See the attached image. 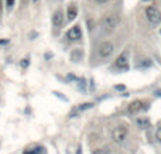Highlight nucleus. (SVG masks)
Returning <instances> with one entry per match:
<instances>
[{
    "label": "nucleus",
    "mask_w": 161,
    "mask_h": 154,
    "mask_svg": "<svg viewBox=\"0 0 161 154\" xmlns=\"http://www.w3.org/2000/svg\"><path fill=\"white\" fill-rule=\"evenodd\" d=\"M113 51H114V45L110 41H103L99 45V48H97V54H99L101 58H109L113 54Z\"/></svg>",
    "instance_id": "obj_4"
},
{
    "label": "nucleus",
    "mask_w": 161,
    "mask_h": 154,
    "mask_svg": "<svg viewBox=\"0 0 161 154\" xmlns=\"http://www.w3.org/2000/svg\"><path fill=\"white\" fill-rule=\"evenodd\" d=\"M155 139H157L158 143H161V127H158L157 130H155Z\"/></svg>",
    "instance_id": "obj_14"
},
{
    "label": "nucleus",
    "mask_w": 161,
    "mask_h": 154,
    "mask_svg": "<svg viewBox=\"0 0 161 154\" xmlns=\"http://www.w3.org/2000/svg\"><path fill=\"white\" fill-rule=\"evenodd\" d=\"M92 154H109V151H107V148H96Z\"/></svg>",
    "instance_id": "obj_13"
},
{
    "label": "nucleus",
    "mask_w": 161,
    "mask_h": 154,
    "mask_svg": "<svg viewBox=\"0 0 161 154\" xmlns=\"http://www.w3.org/2000/svg\"><path fill=\"white\" fill-rule=\"evenodd\" d=\"M2 13H3V6H2V0H0V19H2Z\"/></svg>",
    "instance_id": "obj_18"
},
{
    "label": "nucleus",
    "mask_w": 161,
    "mask_h": 154,
    "mask_svg": "<svg viewBox=\"0 0 161 154\" xmlns=\"http://www.w3.org/2000/svg\"><path fill=\"white\" fill-rule=\"evenodd\" d=\"M62 24H64V14H62L61 10H57L52 16V26L55 28H61Z\"/></svg>",
    "instance_id": "obj_8"
},
{
    "label": "nucleus",
    "mask_w": 161,
    "mask_h": 154,
    "mask_svg": "<svg viewBox=\"0 0 161 154\" xmlns=\"http://www.w3.org/2000/svg\"><path fill=\"white\" fill-rule=\"evenodd\" d=\"M35 2H38V0H34V3H35Z\"/></svg>",
    "instance_id": "obj_21"
},
{
    "label": "nucleus",
    "mask_w": 161,
    "mask_h": 154,
    "mask_svg": "<svg viewBox=\"0 0 161 154\" xmlns=\"http://www.w3.org/2000/svg\"><path fill=\"white\" fill-rule=\"evenodd\" d=\"M116 89H119V90H122V89H124V86H122V85H119V86H116Z\"/></svg>",
    "instance_id": "obj_19"
},
{
    "label": "nucleus",
    "mask_w": 161,
    "mask_h": 154,
    "mask_svg": "<svg viewBox=\"0 0 161 154\" xmlns=\"http://www.w3.org/2000/svg\"><path fill=\"white\" fill-rule=\"evenodd\" d=\"M136 122H137V126L138 127H141V129H146V127L150 126V120H148L147 117H138Z\"/></svg>",
    "instance_id": "obj_11"
},
{
    "label": "nucleus",
    "mask_w": 161,
    "mask_h": 154,
    "mask_svg": "<svg viewBox=\"0 0 161 154\" xmlns=\"http://www.w3.org/2000/svg\"><path fill=\"white\" fill-rule=\"evenodd\" d=\"M28 65V60H23V62H21V67H27Z\"/></svg>",
    "instance_id": "obj_17"
},
{
    "label": "nucleus",
    "mask_w": 161,
    "mask_h": 154,
    "mask_svg": "<svg viewBox=\"0 0 161 154\" xmlns=\"http://www.w3.org/2000/svg\"><path fill=\"white\" fill-rule=\"evenodd\" d=\"M147 107H148V105L144 101L137 99V101H133L130 105H129L127 112L129 113H131V114H136V113H138V112H141V110H146Z\"/></svg>",
    "instance_id": "obj_5"
},
{
    "label": "nucleus",
    "mask_w": 161,
    "mask_h": 154,
    "mask_svg": "<svg viewBox=\"0 0 161 154\" xmlns=\"http://www.w3.org/2000/svg\"><path fill=\"white\" fill-rule=\"evenodd\" d=\"M23 154H47V150L43 146H35L33 148H27L23 151Z\"/></svg>",
    "instance_id": "obj_9"
},
{
    "label": "nucleus",
    "mask_w": 161,
    "mask_h": 154,
    "mask_svg": "<svg viewBox=\"0 0 161 154\" xmlns=\"http://www.w3.org/2000/svg\"><path fill=\"white\" fill-rule=\"evenodd\" d=\"M14 2H16V0H6L7 7H9V9H11V7L14 6Z\"/></svg>",
    "instance_id": "obj_15"
},
{
    "label": "nucleus",
    "mask_w": 161,
    "mask_h": 154,
    "mask_svg": "<svg viewBox=\"0 0 161 154\" xmlns=\"http://www.w3.org/2000/svg\"><path fill=\"white\" fill-rule=\"evenodd\" d=\"M78 16V9L76 6H74V4H71V6H68V10H67V17L69 21H74L75 19H76Z\"/></svg>",
    "instance_id": "obj_10"
},
{
    "label": "nucleus",
    "mask_w": 161,
    "mask_h": 154,
    "mask_svg": "<svg viewBox=\"0 0 161 154\" xmlns=\"http://www.w3.org/2000/svg\"><path fill=\"white\" fill-rule=\"evenodd\" d=\"M118 23H119V17L116 14H107L103 20H102V28L106 33H112L118 27Z\"/></svg>",
    "instance_id": "obj_3"
},
{
    "label": "nucleus",
    "mask_w": 161,
    "mask_h": 154,
    "mask_svg": "<svg viewBox=\"0 0 161 154\" xmlns=\"http://www.w3.org/2000/svg\"><path fill=\"white\" fill-rule=\"evenodd\" d=\"M92 106H93V103H91V102H88V103H82V105H79V107H78V112H82V110H86V109H91Z\"/></svg>",
    "instance_id": "obj_12"
},
{
    "label": "nucleus",
    "mask_w": 161,
    "mask_h": 154,
    "mask_svg": "<svg viewBox=\"0 0 161 154\" xmlns=\"http://www.w3.org/2000/svg\"><path fill=\"white\" fill-rule=\"evenodd\" d=\"M146 17L153 26H158L161 23V11L155 6L146 7Z\"/></svg>",
    "instance_id": "obj_2"
},
{
    "label": "nucleus",
    "mask_w": 161,
    "mask_h": 154,
    "mask_svg": "<svg viewBox=\"0 0 161 154\" xmlns=\"http://www.w3.org/2000/svg\"><path fill=\"white\" fill-rule=\"evenodd\" d=\"M109 0H96V3L97 4H105V3H107Z\"/></svg>",
    "instance_id": "obj_16"
},
{
    "label": "nucleus",
    "mask_w": 161,
    "mask_h": 154,
    "mask_svg": "<svg viewBox=\"0 0 161 154\" xmlns=\"http://www.w3.org/2000/svg\"><path fill=\"white\" fill-rule=\"evenodd\" d=\"M143 2H148V0H143Z\"/></svg>",
    "instance_id": "obj_22"
},
{
    "label": "nucleus",
    "mask_w": 161,
    "mask_h": 154,
    "mask_svg": "<svg viewBox=\"0 0 161 154\" xmlns=\"http://www.w3.org/2000/svg\"><path fill=\"white\" fill-rule=\"evenodd\" d=\"M67 38L69 41H79L80 38H82V30H80V26L71 27L69 30L67 31Z\"/></svg>",
    "instance_id": "obj_7"
},
{
    "label": "nucleus",
    "mask_w": 161,
    "mask_h": 154,
    "mask_svg": "<svg viewBox=\"0 0 161 154\" xmlns=\"http://www.w3.org/2000/svg\"><path fill=\"white\" fill-rule=\"evenodd\" d=\"M127 136H129V129L127 126H123V124L114 127L112 130V139H113L114 143L118 144H123L126 141V139H127Z\"/></svg>",
    "instance_id": "obj_1"
},
{
    "label": "nucleus",
    "mask_w": 161,
    "mask_h": 154,
    "mask_svg": "<svg viewBox=\"0 0 161 154\" xmlns=\"http://www.w3.org/2000/svg\"><path fill=\"white\" fill-rule=\"evenodd\" d=\"M78 154H82V148H80V147L78 148Z\"/></svg>",
    "instance_id": "obj_20"
},
{
    "label": "nucleus",
    "mask_w": 161,
    "mask_h": 154,
    "mask_svg": "<svg viewBox=\"0 0 161 154\" xmlns=\"http://www.w3.org/2000/svg\"><path fill=\"white\" fill-rule=\"evenodd\" d=\"M114 67L118 68V69H127L129 68V52L127 51H123V52L116 58Z\"/></svg>",
    "instance_id": "obj_6"
}]
</instances>
